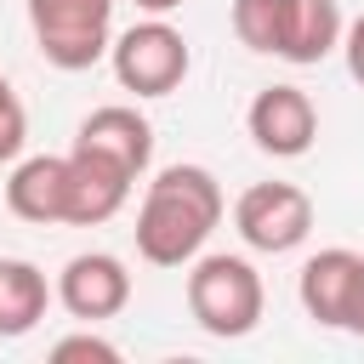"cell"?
<instances>
[{
  "label": "cell",
  "mask_w": 364,
  "mask_h": 364,
  "mask_svg": "<svg viewBox=\"0 0 364 364\" xmlns=\"http://www.w3.org/2000/svg\"><path fill=\"white\" fill-rule=\"evenodd\" d=\"M222 222V182L205 165H165L136 205V256L154 267H188Z\"/></svg>",
  "instance_id": "1"
},
{
  "label": "cell",
  "mask_w": 364,
  "mask_h": 364,
  "mask_svg": "<svg viewBox=\"0 0 364 364\" xmlns=\"http://www.w3.org/2000/svg\"><path fill=\"white\" fill-rule=\"evenodd\" d=\"M262 307H267V290H262V273L245 262V256H193L188 267V313L205 336L216 341H239L262 324Z\"/></svg>",
  "instance_id": "2"
},
{
  "label": "cell",
  "mask_w": 364,
  "mask_h": 364,
  "mask_svg": "<svg viewBox=\"0 0 364 364\" xmlns=\"http://www.w3.org/2000/svg\"><path fill=\"white\" fill-rule=\"evenodd\" d=\"M28 28L51 68L80 74L114 46V0H28Z\"/></svg>",
  "instance_id": "3"
},
{
  "label": "cell",
  "mask_w": 364,
  "mask_h": 364,
  "mask_svg": "<svg viewBox=\"0 0 364 364\" xmlns=\"http://www.w3.org/2000/svg\"><path fill=\"white\" fill-rule=\"evenodd\" d=\"M108 63H114V80L125 91H136V97H171L188 80V68H193V51H188L182 28H171L165 17H142L125 34H114Z\"/></svg>",
  "instance_id": "4"
},
{
  "label": "cell",
  "mask_w": 364,
  "mask_h": 364,
  "mask_svg": "<svg viewBox=\"0 0 364 364\" xmlns=\"http://www.w3.org/2000/svg\"><path fill=\"white\" fill-rule=\"evenodd\" d=\"M233 228L250 250L262 256H284L313 233V199L296 182H250L233 199Z\"/></svg>",
  "instance_id": "5"
},
{
  "label": "cell",
  "mask_w": 364,
  "mask_h": 364,
  "mask_svg": "<svg viewBox=\"0 0 364 364\" xmlns=\"http://www.w3.org/2000/svg\"><path fill=\"white\" fill-rule=\"evenodd\" d=\"M245 131L273 159H301L318 136V108L301 85H262L245 108Z\"/></svg>",
  "instance_id": "6"
},
{
  "label": "cell",
  "mask_w": 364,
  "mask_h": 364,
  "mask_svg": "<svg viewBox=\"0 0 364 364\" xmlns=\"http://www.w3.org/2000/svg\"><path fill=\"white\" fill-rule=\"evenodd\" d=\"M57 301L68 307V318L80 324H102V318H119L131 307V273L119 256L108 250H80L63 262L57 273Z\"/></svg>",
  "instance_id": "7"
},
{
  "label": "cell",
  "mask_w": 364,
  "mask_h": 364,
  "mask_svg": "<svg viewBox=\"0 0 364 364\" xmlns=\"http://www.w3.org/2000/svg\"><path fill=\"white\" fill-rule=\"evenodd\" d=\"M131 171L102 159V154H85V148H68V228H102L125 210L131 199Z\"/></svg>",
  "instance_id": "8"
},
{
  "label": "cell",
  "mask_w": 364,
  "mask_h": 364,
  "mask_svg": "<svg viewBox=\"0 0 364 364\" xmlns=\"http://www.w3.org/2000/svg\"><path fill=\"white\" fill-rule=\"evenodd\" d=\"M74 148L102 154V159L125 165L131 176H142V171H148V159H154V125H148L131 102H108V108H91V114L80 119Z\"/></svg>",
  "instance_id": "9"
},
{
  "label": "cell",
  "mask_w": 364,
  "mask_h": 364,
  "mask_svg": "<svg viewBox=\"0 0 364 364\" xmlns=\"http://www.w3.org/2000/svg\"><path fill=\"white\" fill-rule=\"evenodd\" d=\"M6 210L17 222H34V228L63 222L68 216V154L17 159L11 165V182H6Z\"/></svg>",
  "instance_id": "10"
},
{
  "label": "cell",
  "mask_w": 364,
  "mask_h": 364,
  "mask_svg": "<svg viewBox=\"0 0 364 364\" xmlns=\"http://www.w3.org/2000/svg\"><path fill=\"white\" fill-rule=\"evenodd\" d=\"M358 250L347 245H330L318 256L301 262V279H296V296H301V313L324 330H341L347 324V301H353V279H358Z\"/></svg>",
  "instance_id": "11"
},
{
  "label": "cell",
  "mask_w": 364,
  "mask_h": 364,
  "mask_svg": "<svg viewBox=\"0 0 364 364\" xmlns=\"http://www.w3.org/2000/svg\"><path fill=\"white\" fill-rule=\"evenodd\" d=\"M341 34H347V23H341V6L336 0H290L284 6L279 57L296 63V68H313V63H324L341 46Z\"/></svg>",
  "instance_id": "12"
},
{
  "label": "cell",
  "mask_w": 364,
  "mask_h": 364,
  "mask_svg": "<svg viewBox=\"0 0 364 364\" xmlns=\"http://www.w3.org/2000/svg\"><path fill=\"white\" fill-rule=\"evenodd\" d=\"M51 296H57V290L46 284V273H40L34 262H23V256H0V341L28 336V330L46 318Z\"/></svg>",
  "instance_id": "13"
},
{
  "label": "cell",
  "mask_w": 364,
  "mask_h": 364,
  "mask_svg": "<svg viewBox=\"0 0 364 364\" xmlns=\"http://www.w3.org/2000/svg\"><path fill=\"white\" fill-rule=\"evenodd\" d=\"M284 6H290V0H233V34H239V46H250V51H262V57H279Z\"/></svg>",
  "instance_id": "14"
},
{
  "label": "cell",
  "mask_w": 364,
  "mask_h": 364,
  "mask_svg": "<svg viewBox=\"0 0 364 364\" xmlns=\"http://www.w3.org/2000/svg\"><path fill=\"white\" fill-rule=\"evenodd\" d=\"M23 142H28V108L11 91V80L0 74V165H11L23 154Z\"/></svg>",
  "instance_id": "15"
},
{
  "label": "cell",
  "mask_w": 364,
  "mask_h": 364,
  "mask_svg": "<svg viewBox=\"0 0 364 364\" xmlns=\"http://www.w3.org/2000/svg\"><path fill=\"white\" fill-rule=\"evenodd\" d=\"M51 358H57V364H74V358H91V364H119V347H114V341H102V336H91V330H80V336H63V341L51 347Z\"/></svg>",
  "instance_id": "16"
},
{
  "label": "cell",
  "mask_w": 364,
  "mask_h": 364,
  "mask_svg": "<svg viewBox=\"0 0 364 364\" xmlns=\"http://www.w3.org/2000/svg\"><path fill=\"white\" fill-rule=\"evenodd\" d=\"M341 57H347V74L364 85V11L347 23V34H341Z\"/></svg>",
  "instance_id": "17"
},
{
  "label": "cell",
  "mask_w": 364,
  "mask_h": 364,
  "mask_svg": "<svg viewBox=\"0 0 364 364\" xmlns=\"http://www.w3.org/2000/svg\"><path fill=\"white\" fill-rule=\"evenodd\" d=\"M341 330L364 336V262H358V279H353V301H347V324Z\"/></svg>",
  "instance_id": "18"
},
{
  "label": "cell",
  "mask_w": 364,
  "mask_h": 364,
  "mask_svg": "<svg viewBox=\"0 0 364 364\" xmlns=\"http://www.w3.org/2000/svg\"><path fill=\"white\" fill-rule=\"evenodd\" d=\"M136 6H142V11H148V17H165V11H176V6H182V0H136Z\"/></svg>",
  "instance_id": "19"
}]
</instances>
